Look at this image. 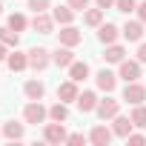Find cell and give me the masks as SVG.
I'll return each instance as SVG.
<instances>
[{
  "label": "cell",
  "instance_id": "7402d4cb",
  "mask_svg": "<svg viewBox=\"0 0 146 146\" xmlns=\"http://www.w3.org/2000/svg\"><path fill=\"white\" fill-rule=\"evenodd\" d=\"M3 135H6L9 140H23L26 129H23V123H15V120H9V123L3 126Z\"/></svg>",
  "mask_w": 146,
  "mask_h": 146
},
{
  "label": "cell",
  "instance_id": "9a60e30c",
  "mask_svg": "<svg viewBox=\"0 0 146 146\" xmlns=\"http://www.w3.org/2000/svg\"><path fill=\"white\" fill-rule=\"evenodd\" d=\"M6 63H9L12 72H23V69H29V52H26V54H23V52H12V54L6 57Z\"/></svg>",
  "mask_w": 146,
  "mask_h": 146
},
{
  "label": "cell",
  "instance_id": "836d02e7",
  "mask_svg": "<svg viewBox=\"0 0 146 146\" xmlns=\"http://www.w3.org/2000/svg\"><path fill=\"white\" fill-rule=\"evenodd\" d=\"M137 60H140V63H146V43H140V46H137Z\"/></svg>",
  "mask_w": 146,
  "mask_h": 146
},
{
  "label": "cell",
  "instance_id": "8fae6325",
  "mask_svg": "<svg viewBox=\"0 0 146 146\" xmlns=\"http://www.w3.org/2000/svg\"><path fill=\"white\" fill-rule=\"evenodd\" d=\"M52 63H57L60 69H69L72 63H75V54H72V46H57L54 49V54H52Z\"/></svg>",
  "mask_w": 146,
  "mask_h": 146
},
{
  "label": "cell",
  "instance_id": "4316f807",
  "mask_svg": "<svg viewBox=\"0 0 146 146\" xmlns=\"http://www.w3.org/2000/svg\"><path fill=\"white\" fill-rule=\"evenodd\" d=\"M29 26V20L20 15V12H15V15H9V29H15V32H23Z\"/></svg>",
  "mask_w": 146,
  "mask_h": 146
},
{
  "label": "cell",
  "instance_id": "8992f818",
  "mask_svg": "<svg viewBox=\"0 0 146 146\" xmlns=\"http://www.w3.org/2000/svg\"><path fill=\"white\" fill-rule=\"evenodd\" d=\"M117 78H123L126 83H132V80H137L140 78V60H120V72H117Z\"/></svg>",
  "mask_w": 146,
  "mask_h": 146
},
{
  "label": "cell",
  "instance_id": "277c9868",
  "mask_svg": "<svg viewBox=\"0 0 146 146\" xmlns=\"http://www.w3.org/2000/svg\"><path fill=\"white\" fill-rule=\"evenodd\" d=\"M123 100H126V103H132V106L143 103V100H146V86H140L137 80L126 83V89H123Z\"/></svg>",
  "mask_w": 146,
  "mask_h": 146
},
{
  "label": "cell",
  "instance_id": "d6a6232c",
  "mask_svg": "<svg viewBox=\"0 0 146 146\" xmlns=\"http://www.w3.org/2000/svg\"><path fill=\"white\" fill-rule=\"evenodd\" d=\"M135 12H137V20H143V23H146V0H143V3H140Z\"/></svg>",
  "mask_w": 146,
  "mask_h": 146
},
{
  "label": "cell",
  "instance_id": "f546056e",
  "mask_svg": "<svg viewBox=\"0 0 146 146\" xmlns=\"http://www.w3.org/2000/svg\"><path fill=\"white\" fill-rule=\"evenodd\" d=\"M66 3L75 9V12H86L89 9V0H66Z\"/></svg>",
  "mask_w": 146,
  "mask_h": 146
},
{
  "label": "cell",
  "instance_id": "7c38bea8",
  "mask_svg": "<svg viewBox=\"0 0 146 146\" xmlns=\"http://www.w3.org/2000/svg\"><path fill=\"white\" fill-rule=\"evenodd\" d=\"M112 137H115V132H112V129H106V126H95V129L89 132V140H92L95 146H109V143H112Z\"/></svg>",
  "mask_w": 146,
  "mask_h": 146
},
{
  "label": "cell",
  "instance_id": "9c48e42d",
  "mask_svg": "<svg viewBox=\"0 0 146 146\" xmlns=\"http://www.w3.org/2000/svg\"><path fill=\"white\" fill-rule=\"evenodd\" d=\"M57 40L63 43V46H78L80 40H83V35H80V29H75V26H63L60 32H57Z\"/></svg>",
  "mask_w": 146,
  "mask_h": 146
},
{
  "label": "cell",
  "instance_id": "d4e9b609",
  "mask_svg": "<svg viewBox=\"0 0 146 146\" xmlns=\"http://www.w3.org/2000/svg\"><path fill=\"white\" fill-rule=\"evenodd\" d=\"M129 117H132V123H135L137 129H146V106H143V103H137Z\"/></svg>",
  "mask_w": 146,
  "mask_h": 146
},
{
  "label": "cell",
  "instance_id": "4dcf8cb0",
  "mask_svg": "<svg viewBox=\"0 0 146 146\" xmlns=\"http://www.w3.org/2000/svg\"><path fill=\"white\" fill-rule=\"evenodd\" d=\"M126 140H129V146H143V143H146V137H143V135H135V132H132Z\"/></svg>",
  "mask_w": 146,
  "mask_h": 146
},
{
  "label": "cell",
  "instance_id": "6da1fadb",
  "mask_svg": "<svg viewBox=\"0 0 146 146\" xmlns=\"http://www.w3.org/2000/svg\"><path fill=\"white\" fill-rule=\"evenodd\" d=\"M46 117H49V109H46L40 100L26 103V109H23V120H26V123H35V126H37V123H43Z\"/></svg>",
  "mask_w": 146,
  "mask_h": 146
},
{
  "label": "cell",
  "instance_id": "d590c367",
  "mask_svg": "<svg viewBox=\"0 0 146 146\" xmlns=\"http://www.w3.org/2000/svg\"><path fill=\"white\" fill-rule=\"evenodd\" d=\"M9 54H6V43H0V60H6Z\"/></svg>",
  "mask_w": 146,
  "mask_h": 146
},
{
  "label": "cell",
  "instance_id": "2e32d148",
  "mask_svg": "<svg viewBox=\"0 0 146 146\" xmlns=\"http://www.w3.org/2000/svg\"><path fill=\"white\" fill-rule=\"evenodd\" d=\"M23 92H26V98H29V100H43L46 86H43V80H26Z\"/></svg>",
  "mask_w": 146,
  "mask_h": 146
},
{
  "label": "cell",
  "instance_id": "f1b7e54d",
  "mask_svg": "<svg viewBox=\"0 0 146 146\" xmlns=\"http://www.w3.org/2000/svg\"><path fill=\"white\" fill-rule=\"evenodd\" d=\"M29 9L32 12H46L49 9V0H29Z\"/></svg>",
  "mask_w": 146,
  "mask_h": 146
},
{
  "label": "cell",
  "instance_id": "603a6c76",
  "mask_svg": "<svg viewBox=\"0 0 146 146\" xmlns=\"http://www.w3.org/2000/svg\"><path fill=\"white\" fill-rule=\"evenodd\" d=\"M49 117H52V120H60V123H66V120H69V109H66V103H63V100H57V103L49 109Z\"/></svg>",
  "mask_w": 146,
  "mask_h": 146
},
{
  "label": "cell",
  "instance_id": "d6986e66",
  "mask_svg": "<svg viewBox=\"0 0 146 146\" xmlns=\"http://www.w3.org/2000/svg\"><path fill=\"white\" fill-rule=\"evenodd\" d=\"M52 17H54V23L69 26V23H72V17H75V9H72L69 3H66V6H57V9H52Z\"/></svg>",
  "mask_w": 146,
  "mask_h": 146
},
{
  "label": "cell",
  "instance_id": "7a4b0ae2",
  "mask_svg": "<svg viewBox=\"0 0 146 146\" xmlns=\"http://www.w3.org/2000/svg\"><path fill=\"white\" fill-rule=\"evenodd\" d=\"M49 63H52V54H49L43 46H35V49H29V66H32L35 72H43Z\"/></svg>",
  "mask_w": 146,
  "mask_h": 146
},
{
  "label": "cell",
  "instance_id": "ba28073f",
  "mask_svg": "<svg viewBox=\"0 0 146 146\" xmlns=\"http://www.w3.org/2000/svg\"><path fill=\"white\" fill-rule=\"evenodd\" d=\"M120 35L129 43H140L143 40V20H126V26L120 29Z\"/></svg>",
  "mask_w": 146,
  "mask_h": 146
},
{
  "label": "cell",
  "instance_id": "e0dca14e",
  "mask_svg": "<svg viewBox=\"0 0 146 146\" xmlns=\"http://www.w3.org/2000/svg\"><path fill=\"white\" fill-rule=\"evenodd\" d=\"M75 103H78L80 112H95V109H98V95H95V92H80Z\"/></svg>",
  "mask_w": 146,
  "mask_h": 146
},
{
  "label": "cell",
  "instance_id": "4fadbf2b",
  "mask_svg": "<svg viewBox=\"0 0 146 146\" xmlns=\"http://www.w3.org/2000/svg\"><path fill=\"white\" fill-rule=\"evenodd\" d=\"M95 83H98V89H100V92H112V89L117 86V78L112 75L109 69H100L98 75H95Z\"/></svg>",
  "mask_w": 146,
  "mask_h": 146
},
{
  "label": "cell",
  "instance_id": "44dd1931",
  "mask_svg": "<svg viewBox=\"0 0 146 146\" xmlns=\"http://www.w3.org/2000/svg\"><path fill=\"white\" fill-rule=\"evenodd\" d=\"M123 57H126V49H123V46H117V43H109V46H106V54H103L106 63H120Z\"/></svg>",
  "mask_w": 146,
  "mask_h": 146
},
{
  "label": "cell",
  "instance_id": "30bf717a",
  "mask_svg": "<svg viewBox=\"0 0 146 146\" xmlns=\"http://www.w3.org/2000/svg\"><path fill=\"white\" fill-rule=\"evenodd\" d=\"M78 80H66V83H60L57 86V100H63V103H72V100H78Z\"/></svg>",
  "mask_w": 146,
  "mask_h": 146
},
{
  "label": "cell",
  "instance_id": "484cf974",
  "mask_svg": "<svg viewBox=\"0 0 146 146\" xmlns=\"http://www.w3.org/2000/svg\"><path fill=\"white\" fill-rule=\"evenodd\" d=\"M83 20H86V26H100V23H103V9H100V6H98V9H86Z\"/></svg>",
  "mask_w": 146,
  "mask_h": 146
},
{
  "label": "cell",
  "instance_id": "83f0119b",
  "mask_svg": "<svg viewBox=\"0 0 146 146\" xmlns=\"http://www.w3.org/2000/svg\"><path fill=\"white\" fill-rule=\"evenodd\" d=\"M115 9H117V12H123V15H129V12H135V9H137V0H115Z\"/></svg>",
  "mask_w": 146,
  "mask_h": 146
},
{
  "label": "cell",
  "instance_id": "e575fe53",
  "mask_svg": "<svg viewBox=\"0 0 146 146\" xmlns=\"http://www.w3.org/2000/svg\"><path fill=\"white\" fill-rule=\"evenodd\" d=\"M98 6H100V9H112V6H115V0H98Z\"/></svg>",
  "mask_w": 146,
  "mask_h": 146
},
{
  "label": "cell",
  "instance_id": "1f68e13d",
  "mask_svg": "<svg viewBox=\"0 0 146 146\" xmlns=\"http://www.w3.org/2000/svg\"><path fill=\"white\" fill-rule=\"evenodd\" d=\"M83 140H86L83 135H69V140H66V143H72V146H80Z\"/></svg>",
  "mask_w": 146,
  "mask_h": 146
},
{
  "label": "cell",
  "instance_id": "ffe728a7",
  "mask_svg": "<svg viewBox=\"0 0 146 146\" xmlns=\"http://www.w3.org/2000/svg\"><path fill=\"white\" fill-rule=\"evenodd\" d=\"M69 78H72V80H78V83H80V80H86V78H89V63L75 60V63L69 66Z\"/></svg>",
  "mask_w": 146,
  "mask_h": 146
},
{
  "label": "cell",
  "instance_id": "3957f363",
  "mask_svg": "<svg viewBox=\"0 0 146 146\" xmlns=\"http://www.w3.org/2000/svg\"><path fill=\"white\" fill-rule=\"evenodd\" d=\"M43 140H46V143H66L69 135H66L63 123L54 120V123H46V129H43Z\"/></svg>",
  "mask_w": 146,
  "mask_h": 146
},
{
  "label": "cell",
  "instance_id": "cb8c5ba5",
  "mask_svg": "<svg viewBox=\"0 0 146 146\" xmlns=\"http://www.w3.org/2000/svg\"><path fill=\"white\" fill-rule=\"evenodd\" d=\"M0 43H6V46L15 49V46L20 43V32H15V29H9V26H6V29H0Z\"/></svg>",
  "mask_w": 146,
  "mask_h": 146
},
{
  "label": "cell",
  "instance_id": "5b68a950",
  "mask_svg": "<svg viewBox=\"0 0 146 146\" xmlns=\"http://www.w3.org/2000/svg\"><path fill=\"white\" fill-rule=\"evenodd\" d=\"M98 117L100 120H112L117 112H120V100H115V98H106V100H98Z\"/></svg>",
  "mask_w": 146,
  "mask_h": 146
},
{
  "label": "cell",
  "instance_id": "8d00e7d4",
  "mask_svg": "<svg viewBox=\"0 0 146 146\" xmlns=\"http://www.w3.org/2000/svg\"><path fill=\"white\" fill-rule=\"evenodd\" d=\"M0 12H3V3H0Z\"/></svg>",
  "mask_w": 146,
  "mask_h": 146
},
{
  "label": "cell",
  "instance_id": "ac0fdd59",
  "mask_svg": "<svg viewBox=\"0 0 146 146\" xmlns=\"http://www.w3.org/2000/svg\"><path fill=\"white\" fill-rule=\"evenodd\" d=\"M132 117H120V115H115V123H112V132L117 135V137H129L132 135Z\"/></svg>",
  "mask_w": 146,
  "mask_h": 146
},
{
  "label": "cell",
  "instance_id": "52a82bcc",
  "mask_svg": "<svg viewBox=\"0 0 146 146\" xmlns=\"http://www.w3.org/2000/svg\"><path fill=\"white\" fill-rule=\"evenodd\" d=\"M35 32H40V35H52V29H54V17H49L46 12H35V17H32V23H29Z\"/></svg>",
  "mask_w": 146,
  "mask_h": 146
},
{
  "label": "cell",
  "instance_id": "5bb4252c",
  "mask_svg": "<svg viewBox=\"0 0 146 146\" xmlns=\"http://www.w3.org/2000/svg\"><path fill=\"white\" fill-rule=\"evenodd\" d=\"M117 35H120V29H117L115 23H100V26H98V40H100V43H106V46H109V43H115V40H117Z\"/></svg>",
  "mask_w": 146,
  "mask_h": 146
}]
</instances>
